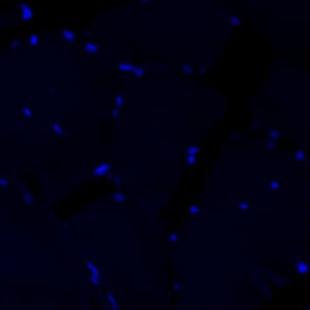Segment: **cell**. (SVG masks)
<instances>
[{
	"label": "cell",
	"mask_w": 310,
	"mask_h": 310,
	"mask_svg": "<svg viewBox=\"0 0 310 310\" xmlns=\"http://www.w3.org/2000/svg\"><path fill=\"white\" fill-rule=\"evenodd\" d=\"M268 136L271 140H278L280 138V132L275 129H270L268 131Z\"/></svg>",
	"instance_id": "2e32d148"
},
{
	"label": "cell",
	"mask_w": 310,
	"mask_h": 310,
	"mask_svg": "<svg viewBox=\"0 0 310 310\" xmlns=\"http://www.w3.org/2000/svg\"><path fill=\"white\" fill-rule=\"evenodd\" d=\"M126 196L123 194H121V193H118V194H115L113 195V200L117 203H123L124 201H126Z\"/></svg>",
	"instance_id": "e0dca14e"
},
{
	"label": "cell",
	"mask_w": 310,
	"mask_h": 310,
	"mask_svg": "<svg viewBox=\"0 0 310 310\" xmlns=\"http://www.w3.org/2000/svg\"><path fill=\"white\" fill-rule=\"evenodd\" d=\"M51 131L57 137H63L65 135V130L64 128L60 125L59 123L55 122L53 123L52 127H51Z\"/></svg>",
	"instance_id": "ba28073f"
},
{
	"label": "cell",
	"mask_w": 310,
	"mask_h": 310,
	"mask_svg": "<svg viewBox=\"0 0 310 310\" xmlns=\"http://www.w3.org/2000/svg\"><path fill=\"white\" fill-rule=\"evenodd\" d=\"M136 66L132 62H119L116 66V69L118 71L123 72H132Z\"/></svg>",
	"instance_id": "5b68a950"
},
{
	"label": "cell",
	"mask_w": 310,
	"mask_h": 310,
	"mask_svg": "<svg viewBox=\"0 0 310 310\" xmlns=\"http://www.w3.org/2000/svg\"><path fill=\"white\" fill-rule=\"evenodd\" d=\"M118 115H119V110L118 109H117V108H115L114 110H113V117H114V119H116L118 117Z\"/></svg>",
	"instance_id": "cb8c5ba5"
},
{
	"label": "cell",
	"mask_w": 310,
	"mask_h": 310,
	"mask_svg": "<svg viewBox=\"0 0 310 310\" xmlns=\"http://www.w3.org/2000/svg\"><path fill=\"white\" fill-rule=\"evenodd\" d=\"M125 103V99H124V95L123 94H118L115 97V104L118 107H121Z\"/></svg>",
	"instance_id": "ac0fdd59"
},
{
	"label": "cell",
	"mask_w": 310,
	"mask_h": 310,
	"mask_svg": "<svg viewBox=\"0 0 310 310\" xmlns=\"http://www.w3.org/2000/svg\"><path fill=\"white\" fill-rule=\"evenodd\" d=\"M140 2H141V3L142 5H146V4L149 2V0H140Z\"/></svg>",
	"instance_id": "484cf974"
},
{
	"label": "cell",
	"mask_w": 310,
	"mask_h": 310,
	"mask_svg": "<svg viewBox=\"0 0 310 310\" xmlns=\"http://www.w3.org/2000/svg\"><path fill=\"white\" fill-rule=\"evenodd\" d=\"M280 184L278 181H272L271 184H270V188H271L272 190H274V191L278 190L279 188H280Z\"/></svg>",
	"instance_id": "7402d4cb"
},
{
	"label": "cell",
	"mask_w": 310,
	"mask_h": 310,
	"mask_svg": "<svg viewBox=\"0 0 310 310\" xmlns=\"http://www.w3.org/2000/svg\"><path fill=\"white\" fill-rule=\"evenodd\" d=\"M309 270V266L304 261H299L297 264V271L299 275H305Z\"/></svg>",
	"instance_id": "30bf717a"
},
{
	"label": "cell",
	"mask_w": 310,
	"mask_h": 310,
	"mask_svg": "<svg viewBox=\"0 0 310 310\" xmlns=\"http://www.w3.org/2000/svg\"><path fill=\"white\" fill-rule=\"evenodd\" d=\"M180 70L181 72L183 73L185 75H191L193 74V67H192L191 64H190L189 62H185L183 63L181 66H180Z\"/></svg>",
	"instance_id": "9c48e42d"
},
{
	"label": "cell",
	"mask_w": 310,
	"mask_h": 310,
	"mask_svg": "<svg viewBox=\"0 0 310 310\" xmlns=\"http://www.w3.org/2000/svg\"><path fill=\"white\" fill-rule=\"evenodd\" d=\"M199 147L198 146H194V145H192V146H190L189 147H188V149H187V153L189 154V155H196L197 153H198L199 152Z\"/></svg>",
	"instance_id": "d6986e66"
},
{
	"label": "cell",
	"mask_w": 310,
	"mask_h": 310,
	"mask_svg": "<svg viewBox=\"0 0 310 310\" xmlns=\"http://www.w3.org/2000/svg\"><path fill=\"white\" fill-rule=\"evenodd\" d=\"M20 8H21V11H22V14H21L22 20L27 21V20H30L32 18L33 11L32 9V7H30V5H29L28 3H21Z\"/></svg>",
	"instance_id": "6da1fadb"
},
{
	"label": "cell",
	"mask_w": 310,
	"mask_h": 310,
	"mask_svg": "<svg viewBox=\"0 0 310 310\" xmlns=\"http://www.w3.org/2000/svg\"><path fill=\"white\" fill-rule=\"evenodd\" d=\"M61 37L63 40L66 41L67 44L73 45L74 41L75 39V35L74 32L71 30V28L70 27H65L62 31H61Z\"/></svg>",
	"instance_id": "7a4b0ae2"
},
{
	"label": "cell",
	"mask_w": 310,
	"mask_h": 310,
	"mask_svg": "<svg viewBox=\"0 0 310 310\" xmlns=\"http://www.w3.org/2000/svg\"><path fill=\"white\" fill-rule=\"evenodd\" d=\"M45 39V36L40 35V34H33L31 35L29 37V45L31 46H39L43 42L42 41Z\"/></svg>",
	"instance_id": "8992f818"
},
{
	"label": "cell",
	"mask_w": 310,
	"mask_h": 310,
	"mask_svg": "<svg viewBox=\"0 0 310 310\" xmlns=\"http://www.w3.org/2000/svg\"><path fill=\"white\" fill-rule=\"evenodd\" d=\"M197 161V158L195 156V155H189L186 156L185 157V162L188 164L189 165H194Z\"/></svg>",
	"instance_id": "9a60e30c"
},
{
	"label": "cell",
	"mask_w": 310,
	"mask_h": 310,
	"mask_svg": "<svg viewBox=\"0 0 310 310\" xmlns=\"http://www.w3.org/2000/svg\"><path fill=\"white\" fill-rule=\"evenodd\" d=\"M237 208L239 211L241 212H244L246 210L248 209L249 208V204L246 202V201H243V200H240L238 201V204H237Z\"/></svg>",
	"instance_id": "4fadbf2b"
},
{
	"label": "cell",
	"mask_w": 310,
	"mask_h": 310,
	"mask_svg": "<svg viewBox=\"0 0 310 310\" xmlns=\"http://www.w3.org/2000/svg\"><path fill=\"white\" fill-rule=\"evenodd\" d=\"M136 78H141L146 73V69L142 66H136L134 70L132 71Z\"/></svg>",
	"instance_id": "7c38bea8"
},
{
	"label": "cell",
	"mask_w": 310,
	"mask_h": 310,
	"mask_svg": "<svg viewBox=\"0 0 310 310\" xmlns=\"http://www.w3.org/2000/svg\"><path fill=\"white\" fill-rule=\"evenodd\" d=\"M189 212H190V213L192 214V215H197V214H198V213H200V209H199V208H198V206L193 205V206H191V207L190 208Z\"/></svg>",
	"instance_id": "ffe728a7"
},
{
	"label": "cell",
	"mask_w": 310,
	"mask_h": 310,
	"mask_svg": "<svg viewBox=\"0 0 310 310\" xmlns=\"http://www.w3.org/2000/svg\"><path fill=\"white\" fill-rule=\"evenodd\" d=\"M99 49H100L99 44L94 41H88L86 42L85 46V51L88 55H92V56L96 55L99 52Z\"/></svg>",
	"instance_id": "277c9868"
},
{
	"label": "cell",
	"mask_w": 310,
	"mask_h": 310,
	"mask_svg": "<svg viewBox=\"0 0 310 310\" xmlns=\"http://www.w3.org/2000/svg\"><path fill=\"white\" fill-rule=\"evenodd\" d=\"M198 71L201 73V74H204V73L206 72V69H205L204 67H200V68L198 69Z\"/></svg>",
	"instance_id": "d4e9b609"
},
{
	"label": "cell",
	"mask_w": 310,
	"mask_h": 310,
	"mask_svg": "<svg viewBox=\"0 0 310 310\" xmlns=\"http://www.w3.org/2000/svg\"><path fill=\"white\" fill-rule=\"evenodd\" d=\"M19 44V41H14L13 43H12L10 46H12V47H13V46H18Z\"/></svg>",
	"instance_id": "4316f807"
},
{
	"label": "cell",
	"mask_w": 310,
	"mask_h": 310,
	"mask_svg": "<svg viewBox=\"0 0 310 310\" xmlns=\"http://www.w3.org/2000/svg\"><path fill=\"white\" fill-rule=\"evenodd\" d=\"M168 240L170 242H175L179 240V235L176 233H171L168 236Z\"/></svg>",
	"instance_id": "44dd1931"
},
{
	"label": "cell",
	"mask_w": 310,
	"mask_h": 310,
	"mask_svg": "<svg viewBox=\"0 0 310 310\" xmlns=\"http://www.w3.org/2000/svg\"><path fill=\"white\" fill-rule=\"evenodd\" d=\"M22 115H23V118L26 119H31L32 118L33 110L32 108L31 107V105L26 104V105L23 107V108H22Z\"/></svg>",
	"instance_id": "8fae6325"
},
{
	"label": "cell",
	"mask_w": 310,
	"mask_h": 310,
	"mask_svg": "<svg viewBox=\"0 0 310 310\" xmlns=\"http://www.w3.org/2000/svg\"><path fill=\"white\" fill-rule=\"evenodd\" d=\"M227 23L228 26H232V27H237V26H239L241 25L242 20H241V18H240L238 16L231 14V15H228V16H227Z\"/></svg>",
	"instance_id": "52a82bcc"
},
{
	"label": "cell",
	"mask_w": 310,
	"mask_h": 310,
	"mask_svg": "<svg viewBox=\"0 0 310 310\" xmlns=\"http://www.w3.org/2000/svg\"><path fill=\"white\" fill-rule=\"evenodd\" d=\"M117 179H115V184L119 185V184H120V179H119L118 176H117Z\"/></svg>",
	"instance_id": "83f0119b"
},
{
	"label": "cell",
	"mask_w": 310,
	"mask_h": 310,
	"mask_svg": "<svg viewBox=\"0 0 310 310\" xmlns=\"http://www.w3.org/2000/svg\"><path fill=\"white\" fill-rule=\"evenodd\" d=\"M305 157H306V154L302 150H298L297 152H295V153H294V159L297 161L301 162L305 159Z\"/></svg>",
	"instance_id": "5bb4252c"
},
{
	"label": "cell",
	"mask_w": 310,
	"mask_h": 310,
	"mask_svg": "<svg viewBox=\"0 0 310 310\" xmlns=\"http://www.w3.org/2000/svg\"><path fill=\"white\" fill-rule=\"evenodd\" d=\"M265 146H266V147L267 148H269V149H274L275 147V140H269V141H266V143H265Z\"/></svg>",
	"instance_id": "603a6c76"
},
{
	"label": "cell",
	"mask_w": 310,
	"mask_h": 310,
	"mask_svg": "<svg viewBox=\"0 0 310 310\" xmlns=\"http://www.w3.org/2000/svg\"><path fill=\"white\" fill-rule=\"evenodd\" d=\"M110 169H111V164L107 163V162H104V163H102L101 165H99V167L94 169V171H93V174L95 176L102 177V176H104L105 175H107L108 173V171H110Z\"/></svg>",
	"instance_id": "3957f363"
}]
</instances>
